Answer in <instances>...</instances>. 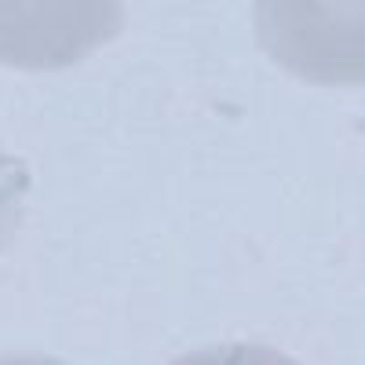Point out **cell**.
<instances>
[{
	"instance_id": "cell-1",
	"label": "cell",
	"mask_w": 365,
	"mask_h": 365,
	"mask_svg": "<svg viewBox=\"0 0 365 365\" xmlns=\"http://www.w3.org/2000/svg\"><path fill=\"white\" fill-rule=\"evenodd\" d=\"M120 4H0V63L70 66L120 29Z\"/></svg>"
},
{
	"instance_id": "cell-2",
	"label": "cell",
	"mask_w": 365,
	"mask_h": 365,
	"mask_svg": "<svg viewBox=\"0 0 365 365\" xmlns=\"http://www.w3.org/2000/svg\"><path fill=\"white\" fill-rule=\"evenodd\" d=\"M29 194V172L19 158L0 150V252L11 245V237L22 220V201Z\"/></svg>"
},
{
	"instance_id": "cell-3",
	"label": "cell",
	"mask_w": 365,
	"mask_h": 365,
	"mask_svg": "<svg viewBox=\"0 0 365 365\" xmlns=\"http://www.w3.org/2000/svg\"><path fill=\"white\" fill-rule=\"evenodd\" d=\"M172 365H299V361L263 344H216L182 354Z\"/></svg>"
},
{
	"instance_id": "cell-4",
	"label": "cell",
	"mask_w": 365,
	"mask_h": 365,
	"mask_svg": "<svg viewBox=\"0 0 365 365\" xmlns=\"http://www.w3.org/2000/svg\"><path fill=\"white\" fill-rule=\"evenodd\" d=\"M0 365H66V361L44 358V354H15V358H0Z\"/></svg>"
}]
</instances>
